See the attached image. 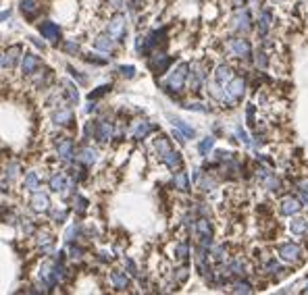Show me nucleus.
<instances>
[{
	"label": "nucleus",
	"instance_id": "nucleus-1",
	"mask_svg": "<svg viewBox=\"0 0 308 295\" xmlns=\"http://www.w3.org/2000/svg\"><path fill=\"white\" fill-rule=\"evenodd\" d=\"M187 73H189V65L187 63H179L177 65L175 71H171V75L167 77V81H164V92H169V94H179L185 86V81H187Z\"/></svg>",
	"mask_w": 308,
	"mask_h": 295
},
{
	"label": "nucleus",
	"instance_id": "nucleus-2",
	"mask_svg": "<svg viewBox=\"0 0 308 295\" xmlns=\"http://www.w3.org/2000/svg\"><path fill=\"white\" fill-rule=\"evenodd\" d=\"M244 92H246V84H244V79L242 77H233L227 86L223 88V104H235L238 100H242L244 96Z\"/></svg>",
	"mask_w": 308,
	"mask_h": 295
},
{
	"label": "nucleus",
	"instance_id": "nucleus-3",
	"mask_svg": "<svg viewBox=\"0 0 308 295\" xmlns=\"http://www.w3.org/2000/svg\"><path fill=\"white\" fill-rule=\"evenodd\" d=\"M279 258L283 262H290V264H296L302 260V247L298 243H283L279 245Z\"/></svg>",
	"mask_w": 308,
	"mask_h": 295
},
{
	"label": "nucleus",
	"instance_id": "nucleus-4",
	"mask_svg": "<svg viewBox=\"0 0 308 295\" xmlns=\"http://www.w3.org/2000/svg\"><path fill=\"white\" fill-rule=\"evenodd\" d=\"M194 231H196V235H198L200 245L208 247V245L212 243V225L208 222V218H198Z\"/></svg>",
	"mask_w": 308,
	"mask_h": 295
},
{
	"label": "nucleus",
	"instance_id": "nucleus-5",
	"mask_svg": "<svg viewBox=\"0 0 308 295\" xmlns=\"http://www.w3.org/2000/svg\"><path fill=\"white\" fill-rule=\"evenodd\" d=\"M227 50H229L233 56H238V58H248V56L252 54V46H250V42H248V40L235 38V40H229Z\"/></svg>",
	"mask_w": 308,
	"mask_h": 295
},
{
	"label": "nucleus",
	"instance_id": "nucleus-6",
	"mask_svg": "<svg viewBox=\"0 0 308 295\" xmlns=\"http://www.w3.org/2000/svg\"><path fill=\"white\" fill-rule=\"evenodd\" d=\"M115 131V127L111 121H98V123H94V139L98 141V144H106V141L111 139Z\"/></svg>",
	"mask_w": 308,
	"mask_h": 295
},
{
	"label": "nucleus",
	"instance_id": "nucleus-7",
	"mask_svg": "<svg viewBox=\"0 0 308 295\" xmlns=\"http://www.w3.org/2000/svg\"><path fill=\"white\" fill-rule=\"evenodd\" d=\"M173 63V58L171 56H167V54H154L152 58H150V63H148V67L154 71V73H156V75H162L164 73V71H167L169 69V65Z\"/></svg>",
	"mask_w": 308,
	"mask_h": 295
},
{
	"label": "nucleus",
	"instance_id": "nucleus-8",
	"mask_svg": "<svg viewBox=\"0 0 308 295\" xmlns=\"http://www.w3.org/2000/svg\"><path fill=\"white\" fill-rule=\"evenodd\" d=\"M40 33L46 40H50L52 44H58V40H61V27H58L56 23H50V21L40 23Z\"/></svg>",
	"mask_w": 308,
	"mask_h": 295
},
{
	"label": "nucleus",
	"instance_id": "nucleus-9",
	"mask_svg": "<svg viewBox=\"0 0 308 295\" xmlns=\"http://www.w3.org/2000/svg\"><path fill=\"white\" fill-rule=\"evenodd\" d=\"M109 33L113 35L115 40L123 42V38H125V19L121 15H117V17L111 19V23H109Z\"/></svg>",
	"mask_w": 308,
	"mask_h": 295
},
{
	"label": "nucleus",
	"instance_id": "nucleus-10",
	"mask_svg": "<svg viewBox=\"0 0 308 295\" xmlns=\"http://www.w3.org/2000/svg\"><path fill=\"white\" fill-rule=\"evenodd\" d=\"M300 208H302V204H300V199H298V197L288 196V197H283V199H281V214H286V216L298 214Z\"/></svg>",
	"mask_w": 308,
	"mask_h": 295
},
{
	"label": "nucleus",
	"instance_id": "nucleus-11",
	"mask_svg": "<svg viewBox=\"0 0 308 295\" xmlns=\"http://www.w3.org/2000/svg\"><path fill=\"white\" fill-rule=\"evenodd\" d=\"M52 123H54V125H61V127H65V125H73V110L67 108V106H63V108L54 110V112H52Z\"/></svg>",
	"mask_w": 308,
	"mask_h": 295
},
{
	"label": "nucleus",
	"instance_id": "nucleus-12",
	"mask_svg": "<svg viewBox=\"0 0 308 295\" xmlns=\"http://www.w3.org/2000/svg\"><path fill=\"white\" fill-rule=\"evenodd\" d=\"M233 77H235L233 71H231V67H227V65H219L217 71H215V84L221 86V88L227 86Z\"/></svg>",
	"mask_w": 308,
	"mask_h": 295
},
{
	"label": "nucleus",
	"instance_id": "nucleus-13",
	"mask_svg": "<svg viewBox=\"0 0 308 295\" xmlns=\"http://www.w3.org/2000/svg\"><path fill=\"white\" fill-rule=\"evenodd\" d=\"M154 127L152 123H148V121H140V123H134V127H132V139H136V141H140V139H144L150 131H154Z\"/></svg>",
	"mask_w": 308,
	"mask_h": 295
},
{
	"label": "nucleus",
	"instance_id": "nucleus-14",
	"mask_svg": "<svg viewBox=\"0 0 308 295\" xmlns=\"http://www.w3.org/2000/svg\"><path fill=\"white\" fill-rule=\"evenodd\" d=\"M56 150H58V156H61L63 160H67V162H71L75 158V148H73V141L71 139H61Z\"/></svg>",
	"mask_w": 308,
	"mask_h": 295
},
{
	"label": "nucleus",
	"instance_id": "nucleus-15",
	"mask_svg": "<svg viewBox=\"0 0 308 295\" xmlns=\"http://www.w3.org/2000/svg\"><path fill=\"white\" fill-rule=\"evenodd\" d=\"M77 158V162L81 164V167H92V164L94 162H96V158H98V154H96V150H94V148H81L79 150V154L75 156Z\"/></svg>",
	"mask_w": 308,
	"mask_h": 295
},
{
	"label": "nucleus",
	"instance_id": "nucleus-16",
	"mask_svg": "<svg viewBox=\"0 0 308 295\" xmlns=\"http://www.w3.org/2000/svg\"><path fill=\"white\" fill-rule=\"evenodd\" d=\"M48 206H50L48 194H44V192H35L33 194V197H31V208L35 212H46V210H48Z\"/></svg>",
	"mask_w": 308,
	"mask_h": 295
},
{
	"label": "nucleus",
	"instance_id": "nucleus-17",
	"mask_svg": "<svg viewBox=\"0 0 308 295\" xmlns=\"http://www.w3.org/2000/svg\"><path fill=\"white\" fill-rule=\"evenodd\" d=\"M187 77H189V86H192V92H198L200 86L204 84L206 73H204V69H202V67L196 65V67H194V73H187Z\"/></svg>",
	"mask_w": 308,
	"mask_h": 295
},
{
	"label": "nucleus",
	"instance_id": "nucleus-18",
	"mask_svg": "<svg viewBox=\"0 0 308 295\" xmlns=\"http://www.w3.org/2000/svg\"><path fill=\"white\" fill-rule=\"evenodd\" d=\"M19 54H21V46H10V48L4 52V56H2V65L8 67V69L17 67V63H19Z\"/></svg>",
	"mask_w": 308,
	"mask_h": 295
},
{
	"label": "nucleus",
	"instance_id": "nucleus-19",
	"mask_svg": "<svg viewBox=\"0 0 308 295\" xmlns=\"http://www.w3.org/2000/svg\"><path fill=\"white\" fill-rule=\"evenodd\" d=\"M38 67H40V56L38 54L29 52V54L23 56V75H31Z\"/></svg>",
	"mask_w": 308,
	"mask_h": 295
},
{
	"label": "nucleus",
	"instance_id": "nucleus-20",
	"mask_svg": "<svg viewBox=\"0 0 308 295\" xmlns=\"http://www.w3.org/2000/svg\"><path fill=\"white\" fill-rule=\"evenodd\" d=\"M250 23H252L250 13H248V10H240V13L235 15V19H233V27L238 31H248L250 29Z\"/></svg>",
	"mask_w": 308,
	"mask_h": 295
},
{
	"label": "nucleus",
	"instance_id": "nucleus-21",
	"mask_svg": "<svg viewBox=\"0 0 308 295\" xmlns=\"http://www.w3.org/2000/svg\"><path fill=\"white\" fill-rule=\"evenodd\" d=\"M160 160H162L164 164H167L169 169H173V171L181 169V162H183V160H181V154H179V152H175L173 148H171V150H169L167 154H164V156H162Z\"/></svg>",
	"mask_w": 308,
	"mask_h": 295
},
{
	"label": "nucleus",
	"instance_id": "nucleus-22",
	"mask_svg": "<svg viewBox=\"0 0 308 295\" xmlns=\"http://www.w3.org/2000/svg\"><path fill=\"white\" fill-rule=\"evenodd\" d=\"M173 185H175V190L187 192L189 190V177H187V173H183L181 169H177V173L173 177Z\"/></svg>",
	"mask_w": 308,
	"mask_h": 295
},
{
	"label": "nucleus",
	"instance_id": "nucleus-23",
	"mask_svg": "<svg viewBox=\"0 0 308 295\" xmlns=\"http://www.w3.org/2000/svg\"><path fill=\"white\" fill-rule=\"evenodd\" d=\"M111 281H113V285L119 289V291H123V289L129 287V279L125 277L123 270H113V273H111Z\"/></svg>",
	"mask_w": 308,
	"mask_h": 295
},
{
	"label": "nucleus",
	"instance_id": "nucleus-24",
	"mask_svg": "<svg viewBox=\"0 0 308 295\" xmlns=\"http://www.w3.org/2000/svg\"><path fill=\"white\" fill-rule=\"evenodd\" d=\"M169 121L177 127V129H179V133H183V137L185 139H192L194 135H196V131H194V129L192 127H189V125H185L181 119H177V116H169Z\"/></svg>",
	"mask_w": 308,
	"mask_h": 295
},
{
	"label": "nucleus",
	"instance_id": "nucleus-25",
	"mask_svg": "<svg viewBox=\"0 0 308 295\" xmlns=\"http://www.w3.org/2000/svg\"><path fill=\"white\" fill-rule=\"evenodd\" d=\"M154 148H156V152H158V156L162 158L167 152L171 150V144H169V137H164V135H160V137H156L154 139Z\"/></svg>",
	"mask_w": 308,
	"mask_h": 295
},
{
	"label": "nucleus",
	"instance_id": "nucleus-26",
	"mask_svg": "<svg viewBox=\"0 0 308 295\" xmlns=\"http://www.w3.org/2000/svg\"><path fill=\"white\" fill-rule=\"evenodd\" d=\"M23 187H25L27 192H38V190H40V177L35 175V173H27Z\"/></svg>",
	"mask_w": 308,
	"mask_h": 295
},
{
	"label": "nucleus",
	"instance_id": "nucleus-27",
	"mask_svg": "<svg viewBox=\"0 0 308 295\" xmlns=\"http://www.w3.org/2000/svg\"><path fill=\"white\" fill-rule=\"evenodd\" d=\"M19 8H21V13L25 15V19L31 21V19L35 17V4H33V0H21Z\"/></svg>",
	"mask_w": 308,
	"mask_h": 295
},
{
	"label": "nucleus",
	"instance_id": "nucleus-28",
	"mask_svg": "<svg viewBox=\"0 0 308 295\" xmlns=\"http://www.w3.org/2000/svg\"><path fill=\"white\" fill-rule=\"evenodd\" d=\"M67 173H56L52 179H50V190L52 192H61L63 190V185H65V181H67Z\"/></svg>",
	"mask_w": 308,
	"mask_h": 295
},
{
	"label": "nucleus",
	"instance_id": "nucleus-29",
	"mask_svg": "<svg viewBox=\"0 0 308 295\" xmlns=\"http://www.w3.org/2000/svg\"><path fill=\"white\" fill-rule=\"evenodd\" d=\"M63 90H65V96H69V102H71V104H77V102H79V94H77L75 86L71 84V81H65V84H63Z\"/></svg>",
	"mask_w": 308,
	"mask_h": 295
},
{
	"label": "nucleus",
	"instance_id": "nucleus-30",
	"mask_svg": "<svg viewBox=\"0 0 308 295\" xmlns=\"http://www.w3.org/2000/svg\"><path fill=\"white\" fill-rule=\"evenodd\" d=\"M94 46H96L98 50H102V52H111L113 50V40L109 38V35H100V38L94 42Z\"/></svg>",
	"mask_w": 308,
	"mask_h": 295
},
{
	"label": "nucleus",
	"instance_id": "nucleus-31",
	"mask_svg": "<svg viewBox=\"0 0 308 295\" xmlns=\"http://www.w3.org/2000/svg\"><path fill=\"white\" fill-rule=\"evenodd\" d=\"M38 245H40V250H42L44 254L52 252V235L42 233V235H40V239H38Z\"/></svg>",
	"mask_w": 308,
	"mask_h": 295
},
{
	"label": "nucleus",
	"instance_id": "nucleus-32",
	"mask_svg": "<svg viewBox=\"0 0 308 295\" xmlns=\"http://www.w3.org/2000/svg\"><path fill=\"white\" fill-rule=\"evenodd\" d=\"M269 27H271V13H269V10H265L263 17L258 19V33L260 35H267Z\"/></svg>",
	"mask_w": 308,
	"mask_h": 295
},
{
	"label": "nucleus",
	"instance_id": "nucleus-33",
	"mask_svg": "<svg viewBox=\"0 0 308 295\" xmlns=\"http://www.w3.org/2000/svg\"><path fill=\"white\" fill-rule=\"evenodd\" d=\"M306 229H308V222L302 220V218H296V220L290 222V231L294 235H302V233H306Z\"/></svg>",
	"mask_w": 308,
	"mask_h": 295
},
{
	"label": "nucleus",
	"instance_id": "nucleus-34",
	"mask_svg": "<svg viewBox=\"0 0 308 295\" xmlns=\"http://www.w3.org/2000/svg\"><path fill=\"white\" fill-rule=\"evenodd\" d=\"M212 146H215V139H212V137H206V139L200 141V146H198L200 156H208V152L212 150Z\"/></svg>",
	"mask_w": 308,
	"mask_h": 295
},
{
	"label": "nucleus",
	"instance_id": "nucleus-35",
	"mask_svg": "<svg viewBox=\"0 0 308 295\" xmlns=\"http://www.w3.org/2000/svg\"><path fill=\"white\" fill-rule=\"evenodd\" d=\"M231 291L233 293H252V285L250 283H246V281H240V283H233Z\"/></svg>",
	"mask_w": 308,
	"mask_h": 295
},
{
	"label": "nucleus",
	"instance_id": "nucleus-36",
	"mask_svg": "<svg viewBox=\"0 0 308 295\" xmlns=\"http://www.w3.org/2000/svg\"><path fill=\"white\" fill-rule=\"evenodd\" d=\"M175 256L179 258V260H183V262H185V260H187V256H189V245H187L185 241H183V243H179V245L175 247Z\"/></svg>",
	"mask_w": 308,
	"mask_h": 295
},
{
	"label": "nucleus",
	"instance_id": "nucleus-37",
	"mask_svg": "<svg viewBox=\"0 0 308 295\" xmlns=\"http://www.w3.org/2000/svg\"><path fill=\"white\" fill-rule=\"evenodd\" d=\"M67 71L71 73V77H75V79L79 81V84H84V86L88 84V77H86V75H81V73H79V71H77L73 65H67Z\"/></svg>",
	"mask_w": 308,
	"mask_h": 295
},
{
	"label": "nucleus",
	"instance_id": "nucleus-38",
	"mask_svg": "<svg viewBox=\"0 0 308 295\" xmlns=\"http://www.w3.org/2000/svg\"><path fill=\"white\" fill-rule=\"evenodd\" d=\"M19 171H21V167H19V164L13 160V162L8 164V169H6V179H8V181H13L15 177L19 175Z\"/></svg>",
	"mask_w": 308,
	"mask_h": 295
},
{
	"label": "nucleus",
	"instance_id": "nucleus-39",
	"mask_svg": "<svg viewBox=\"0 0 308 295\" xmlns=\"http://www.w3.org/2000/svg\"><path fill=\"white\" fill-rule=\"evenodd\" d=\"M81 58L88 61V63H94V65H106L109 63V58H102V56H96V54H84Z\"/></svg>",
	"mask_w": 308,
	"mask_h": 295
},
{
	"label": "nucleus",
	"instance_id": "nucleus-40",
	"mask_svg": "<svg viewBox=\"0 0 308 295\" xmlns=\"http://www.w3.org/2000/svg\"><path fill=\"white\" fill-rule=\"evenodd\" d=\"M183 108H187V110H196V112H208V110H210L208 106L200 104V102H189V104H183Z\"/></svg>",
	"mask_w": 308,
	"mask_h": 295
},
{
	"label": "nucleus",
	"instance_id": "nucleus-41",
	"mask_svg": "<svg viewBox=\"0 0 308 295\" xmlns=\"http://www.w3.org/2000/svg\"><path fill=\"white\" fill-rule=\"evenodd\" d=\"M86 208H88V199L81 197V196H77V197H75V212H77V214H84Z\"/></svg>",
	"mask_w": 308,
	"mask_h": 295
},
{
	"label": "nucleus",
	"instance_id": "nucleus-42",
	"mask_svg": "<svg viewBox=\"0 0 308 295\" xmlns=\"http://www.w3.org/2000/svg\"><path fill=\"white\" fill-rule=\"evenodd\" d=\"M119 73H121L123 77H127V79H132V77L136 75V67H132V65H121V67H119Z\"/></svg>",
	"mask_w": 308,
	"mask_h": 295
},
{
	"label": "nucleus",
	"instance_id": "nucleus-43",
	"mask_svg": "<svg viewBox=\"0 0 308 295\" xmlns=\"http://www.w3.org/2000/svg\"><path fill=\"white\" fill-rule=\"evenodd\" d=\"M79 231H81L79 225H71V227L67 229V233H65V239H67V241H73V239H75V235H77Z\"/></svg>",
	"mask_w": 308,
	"mask_h": 295
},
{
	"label": "nucleus",
	"instance_id": "nucleus-44",
	"mask_svg": "<svg viewBox=\"0 0 308 295\" xmlns=\"http://www.w3.org/2000/svg\"><path fill=\"white\" fill-rule=\"evenodd\" d=\"M235 133H238V137H240V141H244V144L246 146H252V141H250V137H248V133L244 131V129L238 125V127H235Z\"/></svg>",
	"mask_w": 308,
	"mask_h": 295
},
{
	"label": "nucleus",
	"instance_id": "nucleus-45",
	"mask_svg": "<svg viewBox=\"0 0 308 295\" xmlns=\"http://www.w3.org/2000/svg\"><path fill=\"white\" fill-rule=\"evenodd\" d=\"M63 50L69 52V54H77V52H79V44H77V42H67V44L63 46Z\"/></svg>",
	"mask_w": 308,
	"mask_h": 295
},
{
	"label": "nucleus",
	"instance_id": "nucleus-46",
	"mask_svg": "<svg viewBox=\"0 0 308 295\" xmlns=\"http://www.w3.org/2000/svg\"><path fill=\"white\" fill-rule=\"evenodd\" d=\"M109 90H111V86H102V88H98L96 92H92V94H90V98H92V100H96V98L104 96V94H109Z\"/></svg>",
	"mask_w": 308,
	"mask_h": 295
},
{
	"label": "nucleus",
	"instance_id": "nucleus-47",
	"mask_svg": "<svg viewBox=\"0 0 308 295\" xmlns=\"http://www.w3.org/2000/svg\"><path fill=\"white\" fill-rule=\"evenodd\" d=\"M223 254H225V247L223 245H217V247H212V256H215V260H223Z\"/></svg>",
	"mask_w": 308,
	"mask_h": 295
},
{
	"label": "nucleus",
	"instance_id": "nucleus-48",
	"mask_svg": "<svg viewBox=\"0 0 308 295\" xmlns=\"http://www.w3.org/2000/svg\"><path fill=\"white\" fill-rule=\"evenodd\" d=\"M175 277H177V281H179V283H185V281H187V268H185V266H183V268H179V270H177V275H175Z\"/></svg>",
	"mask_w": 308,
	"mask_h": 295
},
{
	"label": "nucleus",
	"instance_id": "nucleus-49",
	"mask_svg": "<svg viewBox=\"0 0 308 295\" xmlns=\"http://www.w3.org/2000/svg\"><path fill=\"white\" fill-rule=\"evenodd\" d=\"M50 216L56 220V222H61V220H65V216H67V212H58V210H54V212H50Z\"/></svg>",
	"mask_w": 308,
	"mask_h": 295
},
{
	"label": "nucleus",
	"instance_id": "nucleus-50",
	"mask_svg": "<svg viewBox=\"0 0 308 295\" xmlns=\"http://www.w3.org/2000/svg\"><path fill=\"white\" fill-rule=\"evenodd\" d=\"M125 266H127V270H129V275H138L136 273V264H134V260H129V258H125Z\"/></svg>",
	"mask_w": 308,
	"mask_h": 295
},
{
	"label": "nucleus",
	"instance_id": "nucleus-51",
	"mask_svg": "<svg viewBox=\"0 0 308 295\" xmlns=\"http://www.w3.org/2000/svg\"><path fill=\"white\" fill-rule=\"evenodd\" d=\"M200 187H202V190H204V192H210V190H212V187H215V181H210V179H204L202 183H200Z\"/></svg>",
	"mask_w": 308,
	"mask_h": 295
},
{
	"label": "nucleus",
	"instance_id": "nucleus-52",
	"mask_svg": "<svg viewBox=\"0 0 308 295\" xmlns=\"http://www.w3.org/2000/svg\"><path fill=\"white\" fill-rule=\"evenodd\" d=\"M300 192H302V202L308 206V183L302 185V190H300Z\"/></svg>",
	"mask_w": 308,
	"mask_h": 295
},
{
	"label": "nucleus",
	"instance_id": "nucleus-53",
	"mask_svg": "<svg viewBox=\"0 0 308 295\" xmlns=\"http://www.w3.org/2000/svg\"><path fill=\"white\" fill-rule=\"evenodd\" d=\"M248 123L254 125V106H252V104L248 106Z\"/></svg>",
	"mask_w": 308,
	"mask_h": 295
},
{
	"label": "nucleus",
	"instance_id": "nucleus-54",
	"mask_svg": "<svg viewBox=\"0 0 308 295\" xmlns=\"http://www.w3.org/2000/svg\"><path fill=\"white\" fill-rule=\"evenodd\" d=\"M8 208H6V204H0V216H4V212H6ZM8 220H10V225H13V222H15V218L13 216H8Z\"/></svg>",
	"mask_w": 308,
	"mask_h": 295
},
{
	"label": "nucleus",
	"instance_id": "nucleus-55",
	"mask_svg": "<svg viewBox=\"0 0 308 295\" xmlns=\"http://www.w3.org/2000/svg\"><path fill=\"white\" fill-rule=\"evenodd\" d=\"M256 63H258L260 67H263V69L267 67V58H265V54H263V52H260V54H258V58H256Z\"/></svg>",
	"mask_w": 308,
	"mask_h": 295
},
{
	"label": "nucleus",
	"instance_id": "nucleus-56",
	"mask_svg": "<svg viewBox=\"0 0 308 295\" xmlns=\"http://www.w3.org/2000/svg\"><path fill=\"white\" fill-rule=\"evenodd\" d=\"M98 260H102V262H111V256L106 254V252H100V254H98Z\"/></svg>",
	"mask_w": 308,
	"mask_h": 295
},
{
	"label": "nucleus",
	"instance_id": "nucleus-57",
	"mask_svg": "<svg viewBox=\"0 0 308 295\" xmlns=\"http://www.w3.org/2000/svg\"><path fill=\"white\" fill-rule=\"evenodd\" d=\"M29 40H31V44H35V46H38V48H40V50L44 48V44H42V42H40L38 38H29Z\"/></svg>",
	"mask_w": 308,
	"mask_h": 295
},
{
	"label": "nucleus",
	"instance_id": "nucleus-58",
	"mask_svg": "<svg viewBox=\"0 0 308 295\" xmlns=\"http://www.w3.org/2000/svg\"><path fill=\"white\" fill-rule=\"evenodd\" d=\"M111 4H113L115 8H121V6H123V0H111Z\"/></svg>",
	"mask_w": 308,
	"mask_h": 295
},
{
	"label": "nucleus",
	"instance_id": "nucleus-59",
	"mask_svg": "<svg viewBox=\"0 0 308 295\" xmlns=\"http://www.w3.org/2000/svg\"><path fill=\"white\" fill-rule=\"evenodd\" d=\"M94 110H96V104H94V102L86 106V112H94Z\"/></svg>",
	"mask_w": 308,
	"mask_h": 295
},
{
	"label": "nucleus",
	"instance_id": "nucleus-60",
	"mask_svg": "<svg viewBox=\"0 0 308 295\" xmlns=\"http://www.w3.org/2000/svg\"><path fill=\"white\" fill-rule=\"evenodd\" d=\"M10 17V10H4V13H0V21H4V19H8Z\"/></svg>",
	"mask_w": 308,
	"mask_h": 295
},
{
	"label": "nucleus",
	"instance_id": "nucleus-61",
	"mask_svg": "<svg viewBox=\"0 0 308 295\" xmlns=\"http://www.w3.org/2000/svg\"><path fill=\"white\" fill-rule=\"evenodd\" d=\"M246 2V0H235V4H244Z\"/></svg>",
	"mask_w": 308,
	"mask_h": 295
},
{
	"label": "nucleus",
	"instance_id": "nucleus-62",
	"mask_svg": "<svg viewBox=\"0 0 308 295\" xmlns=\"http://www.w3.org/2000/svg\"><path fill=\"white\" fill-rule=\"evenodd\" d=\"M0 65H2V58H0Z\"/></svg>",
	"mask_w": 308,
	"mask_h": 295
}]
</instances>
